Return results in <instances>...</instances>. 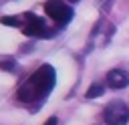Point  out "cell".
Listing matches in <instances>:
<instances>
[{
	"mask_svg": "<svg viewBox=\"0 0 129 125\" xmlns=\"http://www.w3.org/2000/svg\"><path fill=\"white\" fill-rule=\"evenodd\" d=\"M54 83H56V73H54V69H52L50 65H40V67L32 73V77H28V79L20 85L16 97H18L20 101H24V103L38 101V99L46 97V95L52 91Z\"/></svg>",
	"mask_w": 129,
	"mask_h": 125,
	"instance_id": "cell-1",
	"label": "cell"
},
{
	"mask_svg": "<svg viewBox=\"0 0 129 125\" xmlns=\"http://www.w3.org/2000/svg\"><path fill=\"white\" fill-rule=\"evenodd\" d=\"M103 119L107 125H127L129 109L123 101H111L103 111Z\"/></svg>",
	"mask_w": 129,
	"mask_h": 125,
	"instance_id": "cell-2",
	"label": "cell"
},
{
	"mask_svg": "<svg viewBox=\"0 0 129 125\" xmlns=\"http://www.w3.org/2000/svg\"><path fill=\"white\" fill-rule=\"evenodd\" d=\"M44 12L56 24H67L73 18V8L69 4H64L62 0H46L44 2Z\"/></svg>",
	"mask_w": 129,
	"mask_h": 125,
	"instance_id": "cell-3",
	"label": "cell"
},
{
	"mask_svg": "<svg viewBox=\"0 0 129 125\" xmlns=\"http://www.w3.org/2000/svg\"><path fill=\"white\" fill-rule=\"evenodd\" d=\"M28 24H22V32L26 36H44L46 34V24L42 18L34 16V14H26Z\"/></svg>",
	"mask_w": 129,
	"mask_h": 125,
	"instance_id": "cell-4",
	"label": "cell"
},
{
	"mask_svg": "<svg viewBox=\"0 0 129 125\" xmlns=\"http://www.w3.org/2000/svg\"><path fill=\"white\" fill-rule=\"evenodd\" d=\"M107 85L111 89H125L129 85V73L121 71V69H113L107 73Z\"/></svg>",
	"mask_w": 129,
	"mask_h": 125,
	"instance_id": "cell-5",
	"label": "cell"
},
{
	"mask_svg": "<svg viewBox=\"0 0 129 125\" xmlns=\"http://www.w3.org/2000/svg\"><path fill=\"white\" fill-rule=\"evenodd\" d=\"M105 93V89H103V85H99V83H93L89 89H87V93H85V97L87 99H95V97H101Z\"/></svg>",
	"mask_w": 129,
	"mask_h": 125,
	"instance_id": "cell-6",
	"label": "cell"
},
{
	"mask_svg": "<svg viewBox=\"0 0 129 125\" xmlns=\"http://www.w3.org/2000/svg\"><path fill=\"white\" fill-rule=\"evenodd\" d=\"M0 22H2V24H6V26H22L20 16H2V18H0Z\"/></svg>",
	"mask_w": 129,
	"mask_h": 125,
	"instance_id": "cell-7",
	"label": "cell"
},
{
	"mask_svg": "<svg viewBox=\"0 0 129 125\" xmlns=\"http://www.w3.org/2000/svg\"><path fill=\"white\" fill-rule=\"evenodd\" d=\"M0 69H4V71H14V69H16L14 58H10V56H0Z\"/></svg>",
	"mask_w": 129,
	"mask_h": 125,
	"instance_id": "cell-8",
	"label": "cell"
},
{
	"mask_svg": "<svg viewBox=\"0 0 129 125\" xmlns=\"http://www.w3.org/2000/svg\"><path fill=\"white\" fill-rule=\"evenodd\" d=\"M44 125H56V117H50V119H48Z\"/></svg>",
	"mask_w": 129,
	"mask_h": 125,
	"instance_id": "cell-9",
	"label": "cell"
},
{
	"mask_svg": "<svg viewBox=\"0 0 129 125\" xmlns=\"http://www.w3.org/2000/svg\"><path fill=\"white\" fill-rule=\"evenodd\" d=\"M69 2H79V0H69Z\"/></svg>",
	"mask_w": 129,
	"mask_h": 125,
	"instance_id": "cell-10",
	"label": "cell"
}]
</instances>
